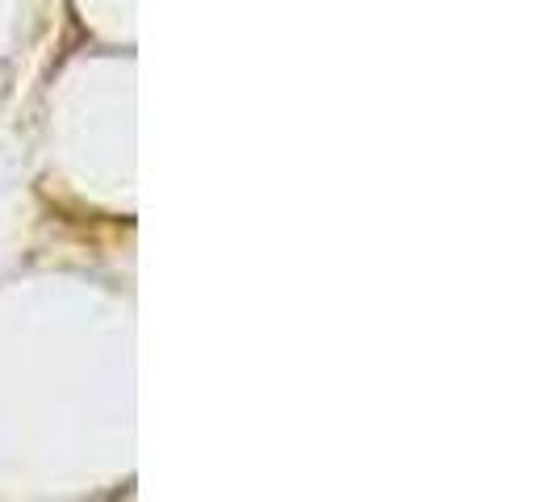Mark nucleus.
Segmentation results:
<instances>
[]
</instances>
